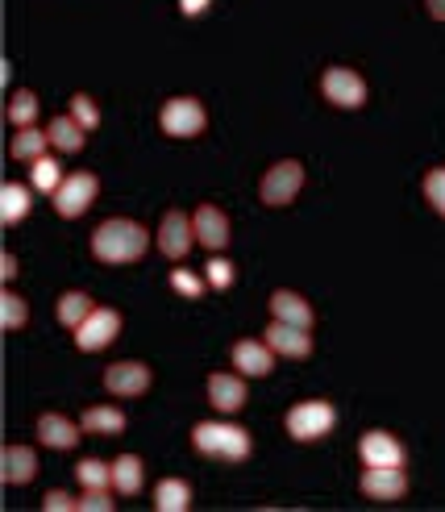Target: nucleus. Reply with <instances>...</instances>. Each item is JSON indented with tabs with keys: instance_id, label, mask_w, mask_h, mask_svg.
Segmentation results:
<instances>
[{
	"instance_id": "35",
	"label": "nucleus",
	"mask_w": 445,
	"mask_h": 512,
	"mask_svg": "<svg viewBox=\"0 0 445 512\" xmlns=\"http://www.w3.org/2000/svg\"><path fill=\"white\" fill-rule=\"evenodd\" d=\"M80 512H113V496H109V488H84V496H80Z\"/></svg>"
},
{
	"instance_id": "36",
	"label": "nucleus",
	"mask_w": 445,
	"mask_h": 512,
	"mask_svg": "<svg viewBox=\"0 0 445 512\" xmlns=\"http://www.w3.org/2000/svg\"><path fill=\"white\" fill-rule=\"evenodd\" d=\"M42 508H46V512H75V508H80V500H71L67 492H46Z\"/></svg>"
},
{
	"instance_id": "3",
	"label": "nucleus",
	"mask_w": 445,
	"mask_h": 512,
	"mask_svg": "<svg viewBox=\"0 0 445 512\" xmlns=\"http://www.w3.org/2000/svg\"><path fill=\"white\" fill-rule=\"evenodd\" d=\"M333 425H337V408L329 400H304L296 408H287V417H283V429L292 433L296 442H317Z\"/></svg>"
},
{
	"instance_id": "29",
	"label": "nucleus",
	"mask_w": 445,
	"mask_h": 512,
	"mask_svg": "<svg viewBox=\"0 0 445 512\" xmlns=\"http://www.w3.org/2000/svg\"><path fill=\"white\" fill-rule=\"evenodd\" d=\"M75 475H80L84 488H113V467L100 463V458H84V463L75 467Z\"/></svg>"
},
{
	"instance_id": "28",
	"label": "nucleus",
	"mask_w": 445,
	"mask_h": 512,
	"mask_svg": "<svg viewBox=\"0 0 445 512\" xmlns=\"http://www.w3.org/2000/svg\"><path fill=\"white\" fill-rule=\"evenodd\" d=\"M9 121L17 125V130H30V125L38 121V96H34L30 88L13 92V100H9Z\"/></svg>"
},
{
	"instance_id": "18",
	"label": "nucleus",
	"mask_w": 445,
	"mask_h": 512,
	"mask_svg": "<svg viewBox=\"0 0 445 512\" xmlns=\"http://www.w3.org/2000/svg\"><path fill=\"white\" fill-rule=\"evenodd\" d=\"M271 317L275 321H287V325H300V329H312V321H317L312 304L304 296H296V292H287V288H279L271 296Z\"/></svg>"
},
{
	"instance_id": "15",
	"label": "nucleus",
	"mask_w": 445,
	"mask_h": 512,
	"mask_svg": "<svg viewBox=\"0 0 445 512\" xmlns=\"http://www.w3.org/2000/svg\"><path fill=\"white\" fill-rule=\"evenodd\" d=\"M80 433H84V425L67 421L63 413H42L38 417V442L50 446V450H75L80 446Z\"/></svg>"
},
{
	"instance_id": "30",
	"label": "nucleus",
	"mask_w": 445,
	"mask_h": 512,
	"mask_svg": "<svg viewBox=\"0 0 445 512\" xmlns=\"http://www.w3.org/2000/svg\"><path fill=\"white\" fill-rule=\"evenodd\" d=\"M0 321H5V329H21L30 321V304H25L17 292H5L0 296Z\"/></svg>"
},
{
	"instance_id": "4",
	"label": "nucleus",
	"mask_w": 445,
	"mask_h": 512,
	"mask_svg": "<svg viewBox=\"0 0 445 512\" xmlns=\"http://www.w3.org/2000/svg\"><path fill=\"white\" fill-rule=\"evenodd\" d=\"M159 125H163V134H171V138H196V134H204L208 113H204V105L196 96H175V100L163 105Z\"/></svg>"
},
{
	"instance_id": "23",
	"label": "nucleus",
	"mask_w": 445,
	"mask_h": 512,
	"mask_svg": "<svg viewBox=\"0 0 445 512\" xmlns=\"http://www.w3.org/2000/svg\"><path fill=\"white\" fill-rule=\"evenodd\" d=\"M96 304L88 300V292H63L59 304H55V317L67 325V329H80L88 317H92Z\"/></svg>"
},
{
	"instance_id": "34",
	"label": "nucleus",
	"mask_w": 445,
	"mask_h": 512,
	"mask_svg": "<svg viewBox=\"0 0 445 512\" xmlns=\"http://www.w3.org/2000/svg\"><path fill=\"white\" fill-rule=\"evenodd\" d=\"M425 200L445 217V167H433V171L425 175Z\"/></svg>"
},
{
	"instance_id": "11",
	"label": "nucleus",
	"mask_w": 445,
	"mask_h": 512,
	"mask_svg": "<svg viewBox=\"0 0 445 512\" xmlns=\"http://www.w3.org/2000/svg\"><path fill=\"white\" fill-rule=\"evenodd\" d=\"M358 454H362V467H404V446L383 429L362 433Z\"/></svg>"
},
{
	"instance_id": "9",
	"label": "nucleus",
	"mask_w": 445,
	"mask_h": 512,
	"mask_svg": "<svg viewBox=\"0 0 445 512\" xmlns=\"http://www.w3.org/2000/svg\"><path fill=\"white\" fill-rule=\"evenodd\" d=\"M192 242H196V225H192V217L188 213H179V209H171L167 217H163V225H159V250L167 254V259H183V254L192 250Z\"/></svg>"
},
{
	"instance_id": "19",
	"label": "nucleus",
	"mask_w": 445,
	"mask_h": 512,
	"mask_svg": "<svg viewBox=\"0 0 445 512\" xmlns=\"http://www.w3.org/2000/svg\"><path fill=\"white\" fill-rule=\"evenodd\" d=\"M0 471H5V483L21 488V483H30L38 475V454L30 446H5V454H0Z\"/></svg>"
},
{
	"instance_id": "14",
	"label": "nucleus",
	"mask_w": 445,
	"mask_h": 512,
	"mask_svg": "<svg viewBox=\"0 0 445 512\" xmlns=\"http://www.w3.org/2000/svg\"><path fill=\"white\" fill-rule=\"evenodd\" d=\"M362 492L371 500H400L408 492L404 467H366L362 471Z\"/></svg>"
},
{
	"instance_id": "12",
	"label": "nucleus",
	"mask_w": 445,
	"mask_h": 512,
	"mask_svg": "<svg viewBox=\"0 0 445 512\" xmlns=\"http://www.w3.org/2000/svg\"><path fill=\"white\" fill-rule=\"evenodd\" d=\"M192 225H196V242L208 246L213 254H221L229 246V217L217 209V204H200Z\"/></svg>"
},
{
	"instance_id": "1",
	"label": "nucleus",
	"mask_w": 445,
	"mask_h": 512,
	"mask_svg": "<svg viewBox=\"0 0 445 512\" xmlns=\"http://www.w3.org/2000/svg\"><path fill=\"white\" fill-rule=\"evenodd\" d=\"M146 250H150V234H146V225L129 221V217H113V221H104V225H96V234H92V254H96L100 263H109V267L138 263Z\"/></svg>"
},
{
	"instance_id": "31",
	"label": "nucleus",
	"mask_w": 445,
	"mask_h": 512,
	"mask_svg": "<svg viewBox=\"0 0 445 512\" xmlns=\"http://www.w3.org/2000/svg\"><path fill=\"white\" fill-rule=\"evenodd\" d=\"M204 279H208V288H217V292H229L233 288V279H238V271H233L229 259H221V254H213L204 267Z\"/></svg>"
},
{
	"instance_id": "24",
	"label": "nucleus",
	"mask_w": 445,
	"mask_h": 512,
	"mask_svg": "<svg viewBox=\"0 0 445 512\" xmlns=\"http://www.w3.org/2000/svg\"><path fill=\"white\" fill-rule=\"evenodd\" d=\"M46 146H50V134L46 130H34V125H30V130H17L13 134V159L17 163H38L42 155H46Z\"/></svg>"
},
{
	"instance_id": "27",
	"label": "nucleus",
	"mask_w": 445,
	"mask_h": 512,
	"mask_svg": "<svg viewBox=\"0 0 445 512\" xmlns=\"http://www.w3.org/2000/svg\"><path fill=\"white\" fill-rule=\"evenodd\" d=\"M30 179H34V192H46V196H55L59 192V184H63V171H59V163L50 159V155H42L38 163H30Z\"/></svg>"
},
{
	"instance_id": "2",
	"label": "nucleus",
	"mask_w": 445,
	"mask_h": 512,
	"mask_svg": "<svg viewBox=\"0 0 445 512\" xmlns=\"http://www.w3.org/2000/svg\"><path fill=\"white\" fill-rule=\"evenodd\" d=\"M192 446L208 458H225V463H246L250 458V433L229 421H200L192 429Z\"/></svg>"
},
{
	"instance_id": "37",
	"label": "nucleus",
	"mask_w": 445,
	"mask_h": 512,
	"mask_svg": "<svg viewBox=\"0 0 445 512\" xmlns=\"http://www.w3.org/2000/svg\"><path fill=\"white\" fill-rule=\"evenodd\" d=\"M208 5H213V0H179V9H183V17H200Z\"/></svg>"
},
{
	"instance_id": "20",
	"label": "nucleus",
	"mask_w": 445,
	"mask_h": 512,
	"mask_svg": "<svg viewBox=\"0 0 445 512\" xmlns=\"http://www.w3.org/2000/svg\"><path fill=\"white\" fill-rule=\"evenodd\" d=\"M46 134H50V146L63 150V155H80V150H84V134H88V130H84V125L75 121L71 113H67V117L59 113L55 121L46 125Z\"/></svg>"
},
{
	"instance_id": "6",
	"label": "nucleus",
	"mask_w": 445,
	"mask_h": 512,
	"mask_svg": "<svg viewBox=\"0 0 445 512\" xmlns=\"http://www.w3.org/2000/svg\"><path fill=\"white\" fill-rule=\"evenodd\" d=\"M321 96L337 109H362L366 105V80L350 67H329L321 75Z\"/></svg>"
},
{
	"instance_id": "26",
	"label": "nucleus",
	"mask_w": 445,
	"mask_h": 512,
	"mask_svg": "<svg viewBox=\"0 0 445 512\" xmlns=\"http://www.w3.org/2000/svg\"><path fill=\"white\" fill-rule=\"evenodd\" d=\"M192 504V488L183 479H163L159 492H154V508L159 512H183Z\"/></svg>"
},
{
	"instance_id": "33",
	"label": "nucleus",
	"mask_w": 445,
	"mask_h": 512,
	"mask_svg": "<svg viewBox=\"0 0 445 512\" xmlns=\"http://www.w3.org/2000/svg\"><path fill=\"white\" fill-rule=\"evenodd\" d=\"M204 284H208V279H200V275H192V271H183V267L171 271V288H175L179 296H188V300H200V296H204Z\"/></svg>"
},
{
	"instance_id": "25",
	"label": "nucleus",
	"mask_w": 445,
	"mask_h": 512,
	"mask_svg": "<svg viewBox=\"0 0 445 512\" xmlns=\"http://www.w3.org/2000/svg\"><path fill=\"white\" fill-rule=\"evenodd\" d=\"M80 425H84V433H121L125 429V413L121 408H113V404H96V408H88V413L80 417Z\"/></svg>"
},
{
	"instance_id": "17",
	"label": "nucleus",
	"mask_w": 445,
	"mask_h": 512,
	"mask_svg": "<svg viewBox=\"0 0 445 512\" xmlns=\"http://www.w3.org/2000/svg\"><path fill=\"white\" fill-rule=\"evenodd\" d=\"M233 367H238L242 375H271L275 367V350L263 342H254V338H242L238 346H233Z\"/></svg>"
},
{
	"instance_id": "16",
	"label": "nucleus",
	"mask_w": 445,
	"mask_h": 512,
	"mask_svg": "<svg viewBox=\"0 0 445 512\" xmlns=\"http://www.w3.org/2000/svg\"><path fill=\"white\" fill-rule=\"evenodd\" d=\"M267 346L283 358H308L312 354V338H308V329L300 325H287V321H271L267 325Z\"/></svg>"
},
{
	"instance_id": "10",
	"label": "nucleus",
	"mask_w": 445,
	"mask_h": 512,
	"mask_svg": "<svg viewBox=\"0 0 445 512\" xmlns=\"http://www.w3.org/2000/svg\"><path fill=\"white\" fill-rule=\"evenodd\" d=\"M104 388H109L113 396H125V400H134V396H146L150 392V367L146 363H113L109 371H104Z\"/></svg>"
},
{
	"instance_id": "21",
	"label": "nucleus",
	"mask_w": 445,
	"mask_h": 512,
	"mask_svg": "<svg viewBox=\"0 0 445 512\" xmlns=\"http://www.w3.org/2000/svg\"><path fill=\"white\" fill-rule=\"evenodd\" d=\"M142 479H146V467L138 454H121L113 463V492L121 496H138L142 492Z\"/></svg>"
},
{
	"instance_id": "13",
	"label": "nucleus",
	"mask_w": 445,
	"mask_h": 512,
	"mask_svg": "<svg viewBox=\"0 0 445 512\" xmlns=\"http://www.w3.org/2000/svg\"><path fill=\"white\" fill-rule=\"evenodd\" d=\"M208 404H213L217 413H238V408L246 404V379H242V371L238 375H229V371L208 375Z\"/></svg>"
},
{
	"instance_id": "5",
	"label": "nucleus",
	"mask_w": 445,
	"mask_h": 512,
	"mask_svg": "<svg viewBox=\"0 0 445 512\" xmlns=\"http://www.w3.org/2000/svg\"><path fill=\"white\" fill-rule=\"evenodd\" d=\"M300 188H304V167L296 159H283L263 175L258 196H263V204H271V209H283V204H292L300 196Z\"/></svg>"
},
{
	"instance_id": "8",
	"label": "nucleus",
	"mask_w": 445,
	"mask_h": 512,
	"mask_svg": "<svg viewBox=\"0 0 445 512\" xmlns=\"http://www.w3.org/2000/svg\"><path fill=\"white\" fill-rule=\"evenodd\" d=\"M117 334H121V313L117 309H92V317L75 329V346L96 354V350L109 346Z\"/></svg>"
},
{
	"instance_id": "32",
	"label": "nucleus",
	"mask_w": 445,
	"mask_h": 512,
	"mask_svg": "<svg viewBox=\"0 0 445 512\" xmlns=\"http://www.w3.org/2000/svg\"><path fill=\"white\" fill-rule=\"evenodd\" d=\"M71 117L84 125V130H96L100 125V109H96V100L92 96H84V92H75L71 96Z\"/></svg>"
},
{
	"instance_id": "7",
	"label": "nucleus",
	"mask_w": 445,
	"mask_h": 512,
	"mask_svg": "<svg viewBox=\"0 0 445 512\" xmlns=\"http://www.w3.org/2000/svg\"><path fill=\"white\" fill-rule=\"evenodd\" d=\"M96 192H100V184H96V175H92V171H75V175H67L63 184H59V192H55V209H59V217H84V213H88V204L96 200Z\"/></svg>"
},
{
	"instance_id": "38",
	"label": "nucleus",
	"mask_w": 445,
	"mask_h": 512,
	"mask_svg": "<svg viewBox=\"0 0 445 512\" xmlns=\"http://www.w3.org/2000/svg\"><path fill=\"white\" fill-rule=\"evenodd\" d=\"M0 275H5V284H9V279H17V259H13L9 250L0 254Z\"/></svg>"
},
{
	"instance_id": "39",
	"label": "nucleus",
	"mask_w": 445,
	"mask_h": 512,
	"mask_svg": "<svg viewBox=\"0 0 445 512\" xmlns=\"http://www.w3.org/2000/svg\"><path fill=\"white\" fill-rule=\"evenodd\" d=\"M425 5H429L433 21H445V0H425Z\"/></svg>"
},
{
	"instance_id": "22",
	"label": "nucleus",
	"mask_w": 445,
	"mask_h": 512,
	"mask_svg": "<svg viewBox=\"0 0 445 512\" xmlns=\"http://www.w3.org/2000/svg\"><path fill=\"white\" fill-rule=\"evenodd\" d=\"M30 188L17 184V179H9L5 188H0V217H5V225H17L21 217H30Z\"/></svg>"
}]
</instances>
